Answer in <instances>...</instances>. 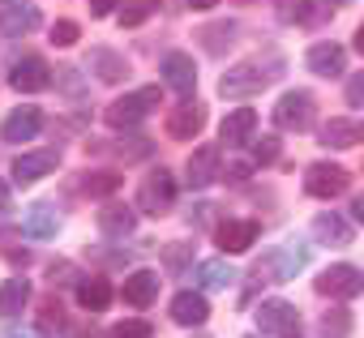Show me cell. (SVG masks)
I'll list each match as a JSON object with an SVG mask.
<instances>
[{
  "mask_svg": "<svg viewBox=\"0 0 364 338\" xmlns=\"http://www.w3.org/2000/svg\"><path fill=\"white\" fill-rule=\"evenodd\" d=\"M39 129H43V111L39 107H14L9 116H5V129H0V133H5V141H31V137H39Z\"/></svg>",
  "mask_w": 364,
  "mask_h": 338,
  "instance_id": "cell-16",
  "label": "cell"
},
{
  "mask_svg": "<svg viewBox=\"0 0 364 338\" xmlns=\"http://www.w3.org/2000/svg\"><path fill=\"white\" fill-rule=\"evenodd\" d=\"M56 167H60V150H31V154L14 158V180L22 189H31L35 180H43L48 172H56Z\"/></svg>",
  "mask_w": 364,
  "mask_h": 338,
  "instance_id": "cell-10",
  "label": "cell"
},
{
  "mask_svg": "<svg viewBox=\"0 0 364 338\" xmlns=\"http://www.w3.org/2000/svg\"><path fill=\"white\" fill-rule=\"evenodd\" d=\"M338 5H347V0H338Z\"/></svg>",
  "mask_w": 364,
  "mask_h": 338,
  "instance_id": "cell-47",
  "label": "cell"
},
{
  "mask_svg": "<svg viewBox=\"0 0 364 338\" xmlns=\"http://www.w3.org/2000/svg\"><path fill=\"white\" fill-rule=\"evenodd\" d=\"M185 180H189V189H206L219 180V150L215 146L193 150V158L185 163Z\"/></svg>",
  "mask_w": 364,
  "mask_h": 338,
  "instance_id": "cell-19",
  "label": "cell"
},
{
  "mask_svg": "<svg viewBox=\"0 0 364 338\" xmlns=\"http://www.w3.org/2000/svg\"><path fill=\"white\" fill-rule=\"evenodd\" d=\"M120 295H124V304H133V308H150L154 295H159V274H154V270H133V274L124 278Z\"/></svg>",
  "mask_w": 364,
  "mask_h": 338,
  "instance_id": "cell-20",
  "label": "cell"
},
{
  "mask_svg": "<svg viewBox=\"0 0 364 338\" xmlns=\"http://www.w3.org/2000/svg\"><path fill=\"white\" fill-rule=\"evenodd\" d=\"M317 141H321L326 150H347V146H360V141H364V124H360V120H347V116H334V120H326V124H321Z\"/></svg>",
  "mask_w": 364,
  "mask_h": 338,
  "instance_id": "cell-15",
  "label": "cell"
},
{
  "mask_svg": "<svg viewBox=\"0 0 364 338\" xmlns=\"http://www.w3.org/2000/svg\"><path fill=\"white\" fill-rule=\"evenodd\" d=\"M279 22H304L309 18V0H274Z\"/></svg>",
  "mask_w": 364,
  "mask_h": 338,
  "instance_id": "cell-35",
  "label": "cell"
},
{
  "mask_svg": "<svg viewBox=\"0 0 364 338\" xmlns=\"http://www.w3.org/2000/svg\"><path fill=\"white\" fill-rule=\"evenodd\" d=\"M0 210H9V189H5V180H0Z\"/></svg>",
  "mask_w": 364,
  "mask_h": 338,
  "instance_id": "cell-45",
  "label": "cell"
},
{
  "mask_svg": "<svg viewBox=\"0 0 364 338\" xmlns=\"http://www.w3.org/2000/svg\"><path fill=\"white\" fill-rule=\"evenodd\" d=\"M219 0H189V9H215Z\"/></svg>",
  "mask_w": 364,
  "mask_h": 338,
  "instance_id": "cell-43",
  "label": "cell"
},
{
  "mask_svg": "<svg viewBox=\"0 0 364 338\" xmlns=\"http://www.w3.org/2000/svg\"><path fill=\"white\" fill-rule=\"evenodd\" d=\"M107 338H154V325L141 321V317H133V321H116V325L107 329Z\"/></svg>",
  "mask_w": 364,
  "mask_h": 338,
  "instance_id": "cell-34",
  "label": "cell"
},
{
  "mask_svg": "<svg viewBox=\"0 0 364 338\" xmlns=\"http://www.w3.org/2000/svg\"><path fill=\"white\" fill-rule=\"evenodd\" d=\"M279 77H283V65H279V60H270L266 69H262V60H245V65H232V69L219 77V94H223V99H249V94L266 90V86L279 82Z\"/></svg>",
  "mask_w": 364,
  "mask_h": 338,
  "instance_id": "cell-1",
  "label": "cell"
},
{
  "mask_svg": "<svg viewBox=\"0 0 364 338\" xmlns=\"http://www.w3.org/2000/svg\"><path fill=\"white\" fill-rule=\"evenodd\" d=\"M355 52H360V56H364V22H360V26H355Z\"/></svg>",
  "mask_w": 364,
  "mask_h": 338,
  "instance_id": "cell-44",
  "label": "cell"
},
{
  "mask_svg": "<svg viewBox=\"0 0 364 338\" xmlns=\"http://www.w3.org/2000/svg\"><path fill=\"white\" fill-rule=\"evenodd\" d=\"M313 236L321 240V244H330V249H347L355 236H351V223H343L338 214H317L313 219Z\"/></svg>",
  "mask_w": 364,
  "mask_h": 338,
  "instance_id": "cell-25",
  "label": "cell"
},
{
  "mask_svg": "<svg viewBox=\"0 0 364 338\" xmlns=\"http://www.w3.org/2000/svg\"><path fill=\"white\" fill-rule=\"evenodd\" d=\"M351 107H364V73H351L347 77V94H343Z\"/></svg>",
  "mask_w": 364,
  "mask_h": 338,
  "instance_id": "cell-39",
  "label": "cell"
},
{
  "mask_svg": "<svg viewBox=\"0 0 364 338\" xmlns=\"http://www.w3.org/2000/svg\"><path fill=\"white\" fill-rule=\"evenodd\" d=\"M171 202H176V180H171L167 167H154V172L141 180V189H137V210L159 219V214L171 210Z\"/></svg>",
  "mask_w": 364,
  "mask_h": 338,
  "instance_id": "cell-6",
  "label": "cell"
},
{
  "mask_svg": "<svg viewBox=\"0 0 364 338\" xmlns=\"http://www.w3.org/2000/svg\"><path fill=\"white\" fill-rule=\"evenodd\" d=\"M159 69H163V82H167L176 94H193V86H198V65H193V56H185V52H167Z\"/></svg>",
  "mask_w": 364,
  "mask_h": 338,
  "instance_id": "cell-12",
  "label": "cell"
},
{
  "mask_svg": "<svg viewBox=\"0 0 364 338\" xmlns=\"http://www.w3.org/2000/svg\"><path fill=\"white\" fill-rule=\"evenodd\" d=\"M262 236V227L253 223V219H228L223 227H219V249L232 257V253H245V249H253V240Z\"/></svg>",
  "mask_w": 364,
  "mask_h": 338,
  "instance_id": "cell-18",
  "label": "cell"
},
{
  "mask_svg": "<svg viewBox=\"0 0 364 338\" xmlns=\"http://www.w3.org/2000/svg\"><path fill=\"white\" fill-rule=\"evenodd\" d=\"M274 158H279V137L270 133V137H262V141L253 146V163H257V167H266V163H274Z\"/></svg>",
  "mask_w": 364,
  "mask_h": 338,
  "instance_id": "cell-38",
  "label": "cell"
},
{
  "mask_svg": "<svg viewBox=\"0 0 364 338\" xmlns=\"http://www.w3.org/2000/svg\"><path fill=\"white\" fill-rule=\"evenodd\" d=\"M31 304V283L26 278H5L0 283V317H22Z\"/></svg>",
  "mask_w": 364,
  "mask_h": 338,
  "instance_id": "cell-26",
  "label": "cell"
},
{
  "mask_svg": "<svg viewBox=\"0 0 364 338\" xmlns=\"http://www.w3.org/2000/svg\"><path fill=\"white\" fill-rule=\"evenodd\" d=\"M351 219H355V223H364V193L351 202Z\"/></svg>",
  "mask_w": 364,
  "mask_h": 338,
  "instance_id": "cell-42",
  "label": "cell"
},
{
  "mask_svg": "<svg viewBox=\"0 0 364 338\" xmlns=\"http://www.w3.org/2000/svg\"><path fill=\"white\" fill-rule=\"evenodd\" d=\"M60 325H65V308H60L56 300H48V304L39 308V329L48 334V329H60Z\"/></svg>",
  "mask_w": 364,
  "mask_h": 338,
  "instance_id": "cell-37",
  "label": "cell"
},
{
  "mask_svg": "<svg viewBox=\"0 0 364 338\" xmlns=\"http://www.w3.org/2000/svg\"><path fill=\"white\" fill-rule=\"evenodd\" d=\"M150 13H154V0H129V5L120 9V26L133 31V26H141Z\"/></svg>",
  "mask_w": 364,
  "mask_h": 338,
  "instance_id": "cell-33",
  "label": "cell"
},
{
  "mask_svg": "<svg viewBox=\"0 0 364 338\" xmlns=\"http://www.w3.org/2000/svg\"><path fill=\"white\" fill-rule=\"evenodd\" d=\"M202 124H206V103H198V99H185L167 116V133L176 141H189L193 133H202Z\"/></svg>",
  "mask_w": 364,
  "mask_h": 338,
  "instance_id": "cell-13",
  "label": "cell"
},
{
  "mask_svg": "<svg viewBox=\"0 0 364 338\" xmlns=\"http://www.w3.org/2000/svg\"><path fill=\"white\" fill-rule=\"evenodd\" d=\"M304 65H309L317 77H338L343 65H347V52H343L334 39H326V43H313V48L304 52Z\"/></svg>",
  "mask_w": 364,
  "mask_h": 338,
  "instance_id": "cell-17",
  "label": "cell"
},
{
  "mask_svg": "<svg viewBox=\"0 0 364 338\" xmlns=\"http://www.w3.org/2000/svg\"><path fill=\"white\" fill-rule=\"evenodd\" d=\"M210 317V304H206V295H198V291H180L176 300H171V321L176 325H202Z\"/></svg>",
  "mask_w": 364,
  "mask_h": 338,
  "instance_id": "cell-23",
  "label": "cell"
},
{
  "mask_svg": "<svg viewBox=\"0 0 364 338\" xmlns=\"http://www.w3.org/2000/svg\"><path fill=\"white\" fill-rule=\"evenodd\" d=\"M39 22H43V13L31 0H0V35L5 39L31 35V31H39Z\"/></svg>",
  "mask_w": 364,
  "mask_h": 338,
  "instance_id": "cell-9",
  "label": "cell"
},
{
  "mask_svg": "<svg viewBox=\"0 0 364 338\" xmlns=\"http://www.w3.org/2000/svg\"><path fill=\"white\" fill-rule=\"evenodd\" d=\"M154 107H159V86H141V90H133V94L116 99V103L103 111V120H107L112 129H137Z\"/></svg>",
  "mask_w": 364,
  "mask_h": 338,
  "instance_id": "cell-2",
  "label": "cell"
},
{
  "mask_svg": "<svg viewBox=\"0 0 364 338\" xmlns=\"http://www.w3.org/2000/svg\"><path fill=\"white\" fill-rule=\"evenodd\" d=\"M120 185H124L120 172H90V176L82 180V193H86V197H112Z\"/></svg>",
  "mask_w": 364,
  "mask_h": 338,
  "instance_id": "cell-30",
  "label": "cell"
},
{
  "mask_svg": "<svg viewBox=\"0 0 364 338\" xmlns=\"http://www.w3.org/2000/svg\"><path fill=\"white\" fill-rule=\"evenodd\" d=\"M347 189H351L347 167H338V163H313V167H304V193L309 197L330 202V197H338Z\"/></svg>",
  "mask_w": 364,
  "mask_h": 338,
  "instance_id": "cell-5",
  "label": "cell"
},
{
  "mask_svg": "<svg viewBox=\"0 0 364 338\" xmlns=\"http://www.w3.org/2000/svg\"><path fill=\"white\" fill-rule=\"evenodd\" d=\"M253 129H257V111H253V107H236V111L223 116L219 137H223L228 146H245V141L253 137Z\"/></svg>",
  "mask_w": 364,
  "mask_h": 338,
  "instance_id": "cell-22",
  "label": "cell"
},
{
  "mask_svg": "<svg viewBox=\"0 0 364 338\" xmlns=\"http://www.w3.org/2000/svg\"><path fill=\"white\" fill-rule=\"evenodd\" d=\"M249 172H253V167H249V163H232V167H228V180H245Z\"/></svg>",
  "mask_w": 364,
  "mask_h": 338,
  "instance_id": "cell-41",
  "label": "cell"
},
{
  "mask_svg": "<svg viewBox=\"0 0 364 338\" xmlns=\"http://www.w3.org/2000/svg\"><path fill=\"white\" fill-rule=\"evenodd\" d=\"M86 5H90V13H95V18H103V13H112V9H116V0H86Z\"/></svg>",
  "mask_w": 364,
  "mask_h": 338,
  "instance_id": "cell-40",
  "label": "cell"
},
{
  "mask_svg": "<svg viewBox=\"0 0 364 338\" xmlns=\"http://www.w3.org/2000/svg\"><path fill=\"white\" fill-rule=\"evenodd\" d=\"M198 278H202V287H206V291H228V287L236 283V270H232L223 257H210V261H202V266H198Z\"/></svg>",
  "mask_w": 364,
  "mask_h": 338,
  "instance_id": "cell-28",
  "label": "cell"
},
{
  "mask_svg": "<svg viewBox=\"0 0 364 338\" xmlns=\"http://www.w3.org/2000/svg\"><path fill=\"white\" fill-rule=\"evenodd\" d=\"M133 227H137V210H133V206H124V202H103V210H99V231H103L107 240H124V236H133Z\"/></svg>",
  "mask_w": 364,
  "mask_h": 338,
  "instance_id": "cell-14",
  "label": "cell"
},
{
  "mask_svg": "<svg viewBox=\"0 0 364 338\" xmlns=\"http://www.w3.org/2000/svg\"><path fill=\"white\" fill-rule=\"evenodd\" d=\"M313 116H317V103L309 90H287L274 103V129H283V133H304L313 124Z\"/></svg>",
  "mask_w": 364,
  "mask_h": 338,
  "instance_id": "cell-3",
  "label": "cell"
},
{
  "mask_svg": "<svg viewBox=\"0 0 364 338\" xmlns=\"http://www.w3.org/2000/svg\"><path fill=\"white\" fill-rule=\"evenodd\" d=\"M257 329L270 334V338H300V312L291 300H262L257 308Z\"/></svg>",
  "mask_w": 364,
  "mask_h": 338,
  "instance_id": "cell-4",
  "label": "cell"
},
{
  "mask_svg": "<svg viewBox=\"0 0 364 338\" xmlns=\"http://www.w3.org/2000/svg\"><path fill=\"white\" fill-rule=\"evenodd\" d=\"M86 65H90L95 77L107 82V86H116V82L129 77V60H124L120 52H112V48H90V60H86Z\"/></svg>",
  "mask_w": 364,
  "mask_h": 338,
  "instance_id": "cell-21",
  "label": "cell"
},
{
  "mask_svg": "<svg viewBox=\"0 0 364 338\" xmlns=\"http://www.w3.org/2000/svg\"><path fill=\"white\" fill-rule=\"evenodd\" d=\"M159 257H163V266H167V270H185V266L193 261V240H180V244H167V249H163Z\"/></svg>",
  "mask_w": 364,
  "mask_h": 338,
  "instance_id": "cell-32",
  "label": "cell"
},
{
  "mask_svg": "<svg viewBox=\"0 0 364 338\" xmlns=\"http://www.w3.org/2000/svg\"><path fill=\"white\" fill-rule=\"evenodd\" d=\"M313 287H317V295H330V300H355V295L364 291V270H360V266L338 261V266L321 270Z\"/></svg>",
  "mask_w": 364,
  "mask_h": 338,
  "instance_id": "cell-7",
  "label": "cell"
},
{
  "mask_svg": "<svg viewBox=\"0 0 364 338\" xmlns=\"http://www.w3.org/2000/svg\"><path fill=\"white\" fill-rule=\"evenodd\" d=\"M304 261H309V249H304V244H283V249L266 253V261H262L257 270H266V278H274V283H287V278L300 274Z\"/></svg>",
  "mask_w": 364,
  "mask_h": 338,
  "instance_id": "cell-11",
  "label": "cell"
},
{
  "mask_svg": "<svg viewBox=\"0 0 364 338\" xmlns=\"http://www.w3.org/2000/svg\"><path fill=\"white\" fill-rule=\"evenodd\" d=\"M9 86H14L18 94H39V90L52 86V65H48L43 56H22V60H14V69H9Z\"/></svg>",
  "mask_w": 364,
  "mask_h": 338,
  "instance_id": "cell-8",
  "label": "cell"
},
{
  "mask_svg": "<svg viewBox=\"0 0 364 338\" xmlns=\"http://www.w3.org/2000/svg\"><path fill=\"white\" fill-rule=\"evenodd\" d=\"M48 35H52V43H56V48H73L82 31H77V22H69V18H60V22H56V26H52Z\"/></svg>",
  "mask_w": 364,
  "mask_h": 338,
  "instance_id": "cell-36",
  "label": "cell"
},
{
  "mask_svg": "<svg viewBox=\"0 0 364 338\" xmlns=\"http://www.w3.org/2000/svg\"><path fill=\"white\" fill-rule=\"evenodd\" d=\"M347 334H351V312L343 304L326 308L321 312V338H347Z\"/></svg>",
  "mask_w": 364,
  "mask_h": 338,
  "instance_id": "cell-31",
  "label": "cell"
},
{
  "mask_svg": "<svg viewBox=\"0 0 364 338\" xmlns=\"http://www.w3.org/2000/svg\"><path fill=\"white\" fill-rule=\"evenodd\" d=\"M22 227H26V236H35V240H52V236L60 231V214H56L48 202H35V206L26 210Z\"/></svg>",
  "mask_w": 364,
  "mask_h": 338,
  "instance_id": "cell-24",
  "label": "cell"
},
{
  "mask_svg": "<svg viewBox=\"0 0 364 338\" xmlns=\"http://www.w3.org/2000/svg\"><path fill=\"white\" fill-rule=\"evenodd\" d=\"M77 300H82V308H86V312H103V308L112 304V283H107L103 274L82 278V283H77Z\"/></svg>",
  "mask_w": 364,
  "mask_h": 338,
  "instance_id": "cell-27",
  "label": "cell"
},
{
  "mask_svg": "<svg viewBox=\"0 0 364 338\" xmlns=\"http://www.w3.org/2000/svg\"><path fill=\"white\" fill-rule=\"evenodd\" d=\"M202 48L206 52H215V56H223L232 43H236V22H210V26H202Z\"/></svg>",
  "mask_w": 364,
  "mask_h": 338,
  "instance_id": "cell-29",
  "label": "cell"
},
{
  "mask_svg": "<svg viewBox=\"0 0 364 338\" xmlns=\"http://www.w3.org/2000/svg\"><path fill=\"white\" fill-rule=\"evenodd\" d=\"M5 338H35V334H22V329H9Z\"/></svg>",
  "mask_w": 364,
  "mask_h": 338,
  "instance_id": "cell-46",
  "label": "cell"
}]
</instances>
